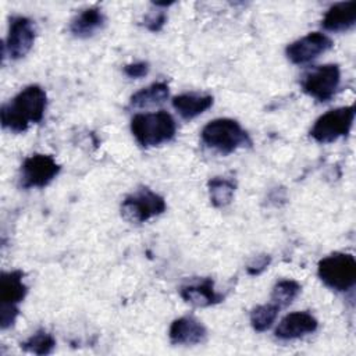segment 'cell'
Returning <instances> with one entry per match:
<instances>
[{
	"label": "cell",
	"instance_id": "21",
	"mask_svg": "<svg viewBox=\"0 0 356 356\" xmlns=\"http://www.w3.org/2000/svg\"><path fill=\"white\" fill-rule=\"evenodd\" d=\"M300 292V285L293 280L278 281L271 292V302L280 309L289 306Z\"/></svg>",
	"mask_w": 356,
	"mask_h": 356
},
{
	"label": "cell",
	"instance_id": "17",
	"mask_svg": "<svg viewBox=\"0 0 356 356\" xmlns=\"http://www.w3.org/2000/svg\"><path fill=\"white\" fill-rule=\"evenodd\" d=\"M104 14L97 7L82 10L70 24V31L78 38H89L104 25Z\"/></svg>",
	"mask_w": 356,
	"mask_h": 356
},
{
	"label": "cell",
	"instance_id": "13",
	"mask_svg": "<svg viewBox=\"0 0 356 356\" xmlns=\"http://www.w3.org/2000/svg\"><path fill=\"white\" fill-rule=\"evenodd\" d=\"M170 341L175 345H196L206 339V327L192 316H184L171 323Z\"/></svg>",
	"mask_w": 356,
	"mask_h": 356
},
{
	"label": "cell",
	"instance_id": "6",
	"mask_svg": "<svg viewBox=\"0 0 356 356\" xmlns=\"http://www.w3.org/2000/svg\"><path fill=\"white\" fill-rule=\"evenodd\" d=\"M164 210V197L149 188H140L139 191L128 195L121 203V216L124 220L134 224L145 222L161 214Z\"/></svg>",
	"mask_w": 356,
	"mask_h": 356
},
{
	"label": "cell",
	"instance_id": "15",
	"mask_svg": "<svg viewBox=\"0 0 356 356\" xmlns=\"http://www.w3.org/2000/svg\"><path fill=\"white\" fill-rule=\"evenodd\" d=\"M356 24V1H341L331 6L323 17L321 25L331 32H343Z\"/></svg>",
	"mask_w": 356,
	"mask_h": 356
},
{
	"label": "cell",
	"instance_id": "1",
	"mask_svg": "<svg viewBox=\"0 0 356 356\" xmlns=\"http://www.w3.org/2000/svg\"><path fill=\"white\" fill-rule=\"evenodd\" d=\"M47 96L39 85L24 88L8 103L1 106L0 118L3 128L13 132H24L31 124H38L44 115Z\"/></svg>",
	"mask_w": 356,
	"mask_h": 356
},
{
	"label": "cell",
	"instance_id": "18",
	"mask_svg": "<svg viewBox=\"0 0 356 356\" xmlns=\"http://www.w3.org/2000/svg\"><path fill=\"white\" fill-rule=\"evenodd\" d=\"M168 97V85L165 82H154L146 88H142L131 96L129 104L135 108H146L161 104Z\"/></svg>",
	"mask_w": 356,
	"mask_h": 356
},
{
	"label": "cell",
	"instance_id": "24",
	"mask_svg": "<svg viewBox=\"0 0 356 356\" xmlns=\"http://www.w3.org/2000/svg\"><path fill=\"white\" fill-rule=\"evenodd\" d=\"M270 261H271V257L268 254H259L248 264L246 271L249 275H259L268 267Z\"/></svg>",
	"mask_w": 356,
	"mask_h": 356
},
{
	"label": "cell",
	"instance_id": "16",
	"mask_svg": "<svg viewBox=\"0 0 356 356\" xmlns=\"http://www.w3.org/2000/svg\"><path fill=\"white\" fill-rule=\"evenodd\" d=\"M213 104V96L197 93H182L172 99V107L185 120L204 113Z\"/></svg>",
	"mask_w": 356,
	"mask_h": 356
},
{
	"label": "cell",
	"instance_id": "4",
	"mask_svg": "<svg viewBox=\"0 0 356 356\" xmlns=\"http://www.w3.org/2000/svg\"><path fill=\"white\" fill-rule=\"evenodd\" d=\"M317 274L328 288L345 292L356 282V260L349 253L335 252L318 261Z\"/></svg>",
	"mask_w": 356,
	"mask_h": 356
},
{
	"label": "cell",
	"instance_id": "10",
	"mask_svg": "<svg viewBox=\"0 0 356 356\" xmlns=\"http://www.w3.org/2000/svg\"><path fill=\"white\" fill-rule=\"evenodd\" d=\"M35 42L33 22L22 15H15L10 19L8 35L3 46V53L7 51L13 60L22 58L29 53Z\"/></svg>",
	"mask_w": 356,
	"mask_h": 356
},
{
	"label": "cell",
	"instance_id": "22",
	"mask_svg": "<svg viewBox=\"0 0 356 356\" xmlns=\"http://www.w3.org/2000/svg\"><path fill=\"white\" fill-rule=\"evenodd\" d=\"M56 346V341L46 330H39L21 343V348L33 355H47Z\"/></svg>",
	"mask_w": 356,
	"mask_h": 356
},
{
	"label": "cell",
	"instance_id": "11",
	"mask_svg": "<svg viewBox=\"0 0 356 356\" xmlns=\"http://www.w3.org/2000/svg\"><path fill=\"white\" fill-rule=\"evenodd\" d=\"M332 47V40L321 32H312L286 46L285 54L293 64H307Z\"/></svg>",
	"mask_w": 356,
	"mask_h": 356
},
{
	"label": "cell",
	"instance_id": "8",
	"mask_svg": "<svg viewBox=\"0 0 356 356\" xmlns=\"http://www.w3.org/2000/svg\"><path fill=\"white\" fill-rule=\"evenodd\" d=\"M341 83V71L337 64H324L307 71L300 81L305 93L318 102H328Z\"/></svg>",
	"mask_w": 356,
	"mask_h": 356
},
{
	"label": "cell",
	"instance_id": "2",
	"mask_svg": "<svg viewBox=\"0 0 356 356\" xmlns=\"http://www.w3.org/2000/svg\"><path fill=\"white\" fill-rule=\"evenodd\" d=\"M131 132L143 147H152L171 140L177 132L172 115L164 110L156 113H142L131 120Z\"/></svg>",
	"mask_w": 356,
	"mask_h": 356
},
{
	"label": "cell",
	"instance_id": "3",
	"mask_svg": "<svg viewBox=\"0 0 356 356\" xmlns=\"http://www.w3.org/2000/svg\"><path fill=\"white\" fill-rule=\"evenodd\" d=\"M202 142L222 154H229L239 147L250 146L249 134L232 118H216L207 122L200 132Z\"/></svg>",
	"mask_w": 356,
	"mask_h": 356
},
{
	"label": "cell",
	"instance_id": "9",
	"mask_svg": "<svg viewBox=\"0 0 356 356\" xmlns=\"http://www.w3.org/2000/svg\"><path fill=\"white\" fill-rule=\"evenodd\" d=\"M60 172V164L49 154L35 153L26 157L21 165V186L44 188Z\"/></svg>",
	"mask_w": 356,
	"mask_h": 356
},
{
	"label": "cell",
	"instance_id": "14",
	"mask_svg": "<svg viewBox=\"0 0 356 356\" xmlns=\"http://www.w3.org/2000/svg\"><path fill=\"white\" fill-rule=\"evenodd\" d=\"M181 298L196 306V307H207L213 306L224 299V296L214 289V282L211 278H202L199 281L189 282L182 285L179 289Z\"/></svg>",
	"mask_w": 356,
	"mask_h": 356
},
{
	"label": "cell",
	"instance_id": "12",
	"mask_svg": "<svg viewBox=\"0 0 356 356\" xmlns=\"http://www.w3.org/2000/svg\"><path fill=\"white\" fill-rule=\"evenodd\" d=\"M318 321L307 312H293L286 314L275 328V337L280 339H296L317 330Z\"/></svg>",
	"mask_w": 356,
	"mask_h": 356
},
{
	"label": "cell",
	"instance_id": "5",
	"mask_svg": "<svg viewBox=\"0 0 356 356\" xmlns=\"http://www.w3.org/2000/svg\"><path fill=\"white\" fill-rule=\"evenodd\" d=\"M24 273L19 270L4 271L0 277V327L6 330L15 323L18 303L26 295V285L22 281Z\"/></svg>",
	"mask_w": 356,
	"mask_h": 356
},
{
	"label": "cell",
	"instance_id": "25",
	"mask_svg": "<svg viewBox=\"0 0 356 356\" xmlns=\"http://www.w3.org/2000/svg\"><path fill=\"white\" fill-rule=\"evenodd\" d=\"M124 72L129 78H142L149 72V64L145 61H138L132 64H127L124 67Z\"/></svg>",
	"mask_w": 356,
	"mask_h": 356
},
{
	"label": "cell",
	"instance_id": "19",
	"mask_svg": "<svg viewBox=\"0 0 356 356\" xmlns=\"http://www.w3.org/2000/svg\"><path fill=\"white\" fill-rule=\"evenodd\" d=\"M235 182L229 178L214 177L209 181V195L210 202L216 207H224L231 203L235 193Z\"/></svg>",
	"mask_w": 356,
	"mask_h": 356
},
{
	"label": "cell",
	"instance_id": "20",
	"mask_svg": "<svg viewBox=\"0 0 356 356\" xmlns=\"http://www.w3.org/2000/svg\"><path fill=\"white\" fill-rule=\"evenodd\" d=\"M280 310L281 309L273 302H270L267 305L256 306L250 313V324H252L253 330L257 332H263L267 328H270L273 325V323L275 321Z\"/></svg>",
	"mask_w": 356,
	"mask_h": 356
},
{
	"label": "cell",
	"instance_id": "7",
	"mask_svg": "<svg viewBox=\"0 0 356 356\" xmlns=\"http://www.w3.org/2000/svg\"><path fill=\"white\" fill-rule=\"evenodd\" d=\"M355 120V107H338L320 115L313 128L310 136L318 143H331L341 136H346L352 128Z\"/></svg>",
	"mask_w": 356,
	"mask_h": 356
},
{
	"label": "cell",
	"instance_id": "23",
	"mask_svg": "<svg viewBox=\"0 0 356 356\" xmlns=\"http://www.w3.org/2000/svg\"><path fill=\"white\" fill-rule=\"evenodd\" d=\"M167 21V14L164 11H150L145 17V26L152 32H159Z\"/></svg>",
	"mask_w": 356,
	"mask_h": 356
}]
</instances>
